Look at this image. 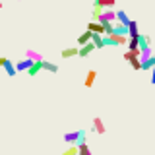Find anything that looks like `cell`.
Wrapping results in <instances>:
<instances>
[{"instance_id": "18", "label": "cell", "mask_w": 155, "mask_h": 155, "mask_svg": "<svg viewBox=\"0 0 155 155\" xmlns=\"http://www.w3.org/2000/svg\"><path fill=\"white\" fill-rule=\"evenodd\" d=\"M25 58H31V60H43V54L37 51H33V48H27L25 51Z\"/></svg>"}, {"instance_id": "7", "label": "cell", "mask_w": 155, "mask_h": 155, "mask_svg": "<svg viewBox=\"0 0 155 155\" xmlns=\"http://www.w3.org/2000/svg\"><path fill=\"white\" fill-rule=\"evenodd\" d=\"M93 132H95V134H105V132H107L103 120H101L99 116H95V118H93Z\"/></svg>"}, {"instance_id": "20", "label": "cell", "mask_w": 155, "mask_h": 155, "mask_svg": "<svg viewBox=\"0 0 155 155\" xmlns=\"http://www.w3.org/2000/svg\"><path fill=\"white\" fill-rule=\"evenodd\" d=\"M78 155H93V153H91V149H89V145H87V142L78 145Z\"/></svg>"}, {"instance_id": "25", "label": "cell", "mask_w": 155, "mask_h": 155, "mask_svg": "<svg viewBox=\"0 0 155 155\" xmlns=\"http://www.w3.org/2000/svg\"><path fill=\"white\" fill-rule=\"evenodd\" d=\"M149 72H151V84L155 85V66L151 68V70H149Z\"/></svg>"}, {"instance_id": "19", "label": "cell", "mask_w": 155, "mask_h": 155, "mask_svg": "<svg viewBox=\"0 0 155 155\" xmlns=\"http://www.w3.org/2000/svg\"><path fill=\"white\" fill-rule=\"evenodd\" d=\"M153 66H155L153 54H151V56H147V58H143V60H142V70H151Z\"/></svg>"}, {"instance_id": "13", "label": "cell", "mask_w": 155, "mask_h": 155, "mask_svg": "<svg viewBox=\"0 0 155 155\" xmlns=\"http://www.w3.org/2000/svg\"><path fill=\"white\" fill-rule=\"evenodd\" d=\"M95 80H97V72L95 70H89V72H87V76H85V80H84V85L85 87H91Z\"/></svg>"}, {"instance_id": "5", "label": "cell", "mask_w": 155, "mask_h": 155, "mask_svg": "<svg viewBox=\"0 0 155 155\" xmlns=\"http://www.w3.org/2000/svg\"><path fill=\"white\" fill-rule=\"evenodd\" d=\"M41 70H43V60H33V64L29 66V70H27V76L35 78Z\"/></svg>"}, {"instance_id": "15", "label": "cell", "mask_w": 155, "mask_h": 155, "mask_svg": "<svg viewBox=\"0 0 155 155\" xmlns=\"http://www.w3.org/2000/svg\"><path fill=\"white\" fill-rule=\"evenodd\" d=\"M62 58H72V56H78V47H68V48H62Z\"/></svg>"}, {"instance_id": "11", "label": "cell", "mask_w": 155, "mask_h": 155, "mask_svg": "<svg viewBox=\"0 0 155 155\" xmlns=\"http://www.w3.org/2000/svg\"><path fill=\"white\" fill-rule=\"evenodd\" d=\"M91 43L95 45V48H103V47H105L103 35H101V33H91Z\"/></svg>"}, {"instance_id": "24", "label": "cell", "mask_w": 155, "mask_h": 155, "mask_svg": "<svg viewBox=\"0 0 155 155\" xmlns=\"http://www.w3.org/2000/svg\"><path fill=\"white\" fill-rule=\"evenodd\" d=\"M103 33L105 35H110V33H113V23H109V21L103 23Z\"/></svg>"}, {"instance_id": "21", "label": "cell", "mask_w": 155, "mask_h": 155, "mask_svg": "<svg viewBox=\"0 0 155 155\" xmlns=\"http://www.w3.org/2000/svg\"><path fill=\"white\" fill-rule=\"evenodd\" d=\"M128 51H138V35L136 37H128Z\"/></svg>"}, {"instance_id": "1", "label": "cell", "mask_w": 155, "mask_h": 155, "mask_svg": "<svg viewBox=\"0 0 155 155\" xmlns=\"http://www.w3.org/2000/svg\"><path fill=\"white\" fill-rule=\"evenodd\" d=\"M64 142H66L68 145H80V143H85V132H84V130L68 132V134H64Z\"/></svg>"}, {"instance_id": "23", "label": "cell", "mask_w": 155, "mask_h": 155, "mask_svg": "<svg viewBox=\"0 0 155 155\" xmlns=\"http://www.w3.org/2000/svg\"><path fill=\"white\" fill-rule=\"evenodd\" d=\"M62 155H78V145H70L66 151H62Z\"/></svg>"}, {"instance_id": "26", "label": "cell", "mask_w": 155, "mask_h": 155, "mask_svg": "<svg viewBox=\"0 0 155 155\" xmlns=\"http://www.w3.org/2000/svg\"><path fill=\"white\" fill-rule=\"evenodd\" d=\"M6 60H8V58H6V56H0V68H2V66H4V62H6Z\"/></svg>"}, {"instance_id": "9", "label": "cell", "mask_w": 155, "mask_h": 155, "mask_svg": "<svg viewBox=\"0 0 155 155\" xmlns=\"http://www.w3.org/2000/svg\"><path fill=\"white\" fill-rule=\"evenodd\" d=\"M136 35H140V23L134 21V19H130V23H128V37H136Z\"/></svg>"}, {"instance_id": "6", "label": "cell", "mask_w": 155, "mask_h": 155, "mask_svg": "<svg viewBox=\"0 0 155 155\" xmlns=\"http://www.w3.org/2000/svg\"><path fill=\"white\" fill-rule=\"evenodd\" d=\"M31 64H33L31 58H23V60H19L18 64H14V66H16V72H27Z\"/></svg>"}, {"instance_id": "28", "label": "cell", "mask_w": 155, "mask_h": 155, "mask_svg": "<svg viewBox=\"0 0 155 155\" xmlns=\"http://www.w3.org/2000/svg\"><path fill=\"white\" fill-rule=\"evenodd\" d=\"M153 60H155V54H153Z\"/></svg>"}, {"instance_id": "4", "label": "cell", "mask_w": 155, "mask_h": 155, "mask_svg": "<svg viewBox=\"0 0 155 155\" xmlns=\"http://www.w3.org/2000/svg\"><path fill=\"white\" fill-rule=\"evenodd\" d=\"M93 51H97V48H95V45H93V43L89 41V43H85V45L78 47V56H81V58H87V56H89Z\"/></svg>"}, {"instance_id": "27", "label": "cell", "mask_w": 155, "mask_h": 155, "mask_svg": "<svg viewBox=\"0 0 155 155\" xmlns=\"http://www.w3.org/2000/svg\"><path fill=\"white\" fill-rule=\"evenodd\" d=\"M0 10H2V0H0Z\"/></svg>"}, {"instance_id": "17", "label": "cell", "mask_w": 155, "mask_h": 155, "mask_svg": "<svg viewBox=\"0 0 155 155\" xmlns=\"http://www.w3.org/2000/svg\"><path fill=\"white\" fill-rule=\"evenodd\" d=\"M89 41H91V31H87V29H85V31L80 35V39H78V47L85 45V43H89Z\"/></svg>"}, {"instance_id": "3", "label": "cell", "mask_w": 155, "mask_h": 155, "mask_svg": "<svg viewBox=\"0 0 155 155\" xmlns=\"http://www.w3.org/2000/svg\"><path fill=\"white\" fill-rule=\"evenodd\" d=\"M97 21L99 23H114L116 21V12L114 10H110V8H107V10H103V12H101V16H99V19H97Z\"/></svg>"}, {"instance_id": "22", "label": "cell", "mask_w": 155, "mask_h": 155, "mask_svg": "<svg viewBox=\"0 0 155 155\" xmlns=\"http://www.w3.org/2000/svg\"><path fill=\"white\" fill-rule=\"evenodd\" d=\"M101 12H103V8L93 6V10H91V21H97V19H99V16H101Z\"/></svg>"}, {"instance_id": "8", "label": "cell", "mask_w": 155, "mask_h": 155, "mask_svg": "<svg viewBox=\"0 0 155 155\" xmlns=\"http://www.w3.org/2000/svg\"><path fill=\"white\" fill-rule=\"evenodd\" d=\"M114 4H116V0H93V6L103 8V10H107V8H114Z\"/></svg>"}, {"instance_id": "2", "label": "cell", "mask_w": 155, "mask_h": 155, "mask_svg": "<svg viewBox=\"0 0 155 155\" xmlns=\"http://www.w3.org/2000/svg\"><path fill=\"white\" fill-rule=\"evenodd\" d=\"M124 60L132 64L134 70H142V60H140V48L138 51H126L124 52Z\"/></svg>"}, {"instance_id": "12", "label": "cell", "mask_w": 155, "mask_h": 155, "mask_svg": "<svg viewBox=\"0 0 155 155\" xmlns=\"http://www.w3.org/2000/svg\"><path fill=\"white\" fill-rule=\"evenodd\" d=\"M116 21H118V23H124V25H128V23H130L128 14H126L124 10H116Z\"/></svg>"}, {"instance_id": "16", "label": "cell", "mask_w": 155, "mask_h": 155, "mask_svg": "<svg viewBox=\"0 0 155 155\" xmlns=\"http://www.w3.org/2000/svg\"><path fill=\"white\" fill-rule=\"evenodd\" d=\"M2 68H4V72H6V74H8L10 78L18 74V72H16V66H14V64H12L10 60H6V62H4V66H2Z\"/></svg>"}, {"instance_id": "14", "label": "cell", "mask_w": 155, "mask_h": 155, "mask_svg": "<svg viewBox=\"0 0 155 155\" xmlns=\"http://www.w3.org/2000/svg\"><path fill=\"white\" fill-rule=\"evenodd\" d=\"M43 70H45V72H51V74H56V72H58V66L54 64V62H48V60L43 58Z\"/></svg>"}, {"instance_id": "10", "label": "cell", "mask_w": 155, "mask_h": 155, "mask_svg": "<svg viewBox=\"0 0 155 155\" xmlns=\"http://www.w3.org/2000/svg\"><path fill=\"white\" fill-rule=\"evenodd\" d=\"M87 31H91V33H101V35H103V23H99V21H89V23H87Z\"/></svg>"}]
</instances>
